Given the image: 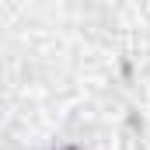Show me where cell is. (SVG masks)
<instances>
[{"label":"cell","instance_id":"cell-1","mask_svg":"<svg viewBox=\"0 0 150 150\" xmlns=\"http://www.w3.org/2000/svg\"><path fill=\"white\" fill-rule=\"evenodd\" d=\"M52 150H80L77 143H63V147H52Z\"/></svg>","mask_w":150,"mask_h":150}]
</instances>
